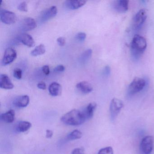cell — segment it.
Wrapping results in <instances>:
<instances>
[{
	"mask_svg": "<svg viewBox=\"0 0 154 154\" xmlns=\"http://www.w3.org/2000/svg\"><path fill=\"white\" fill-rule=\"evenodd\" d=\"M146 38L139 35H134L131 43V53L132 57L137 60L141 56L146 48Z\"/></svg>",
	"mask_w": 154,
	"mask_h": 154,
	"instance_id": "6da1fadb",
	"label": "cell"
},
{
	"mask_svg": "<svg viewBox=\"0 0 154 154\" xmlns=\"http://www.w3.org/2000/svg\"><path fill=\"white\" fill-rule=\"evenodd\" d=\"M61 120L66 125L75 126L83 124L86 119L83 112L73 109L62 116Z\"/></svg>",
	"mask_w": 154,
	"mask_h": 154,
	"instance_id": "7a4b0ae2",
	"label": "cell"
},
{
	"mask_svg": "<svg viewBox=\"0 0 154 154\" xmlns=\"http://www.w3.org/2000/svg\"><path fill=\"white\" fill-rule=\"evenodd\" d=\"M146 85L145 79L140 77H135L129 85L128 90V95H134L142 91Z\"/></svg>",
	"mask_w": 154,
	"mask_h": 154,
	"instance_id": "3957f363",
	"label": "cell"
},
{
	"mask_svg": "<svg viewBox=\"0 0 154 154\" xmlns=\"http://www.w3.org/2000/svg\"><path fill=\"white\" fill-rule=\"evenodd\" d=\"M123 107L124 104L121 100L116 98L112 100L109 108L110 114L112 120H115Z\"/></svg>",
	"mask_w": 154,
	"mask_h": 154,
	"instance_id": "277c9868",
	"label": "cell"
},
{
	"mask_svg": "<svg viewBox=\"0 0 154 154\" xmlns=\"http://www.w3.org/2000/svg\"><path fill=\"white\" fill-rule=\"evenodd\" d=\"M154 145V138L151 136L143 138L140 142V148L143 154H150L152 152Z\"/></svg>",
	"mask_w": 154,
	"mask_h": 154,
	"instance_id": "5b68a950",
	"label": "cell"
},
{
	"mask_svg": "<svg viewBox=\"0 0 154 154\" xmlns=\"http://www.w3.org/2000/svg\"><path fill=\"white\" fill-rule=\"evenodd\" d=\"M148 10L146 9H141L135 15L133 19V25L135 29H139L144 24L146 19Z\"/></svg>",
	"mask_w": 154,
	"mask_h": 154,
	"instance_id": "8992f818",
	"label": "cell"
},
{
	"mask_svg": "<svg viewBox=\"0 0 154 154\" xmlns=\"http://www.w3.org/2000/svg\"><path fill=\"white\" fill-rule=\"evenodd\" d=\"M0 18L3 23L8 25L14 24L17 20V17L15 13L6 10H1Z\"/></svg>",
	"mask_w": 154,
	"mask_h": 154,
	"instance_id": "52a82bcc",
	"label": "cell"
},
{
	"mask_svg": "<svg viewBox=\"0 0 154 154\" xmlns=\"http://www.w3.org/2000/svg\"><path fill=\"white\" fill-rule=\"evenodd\" d=\"M17 53L12 48H8L5 50L4 56L2 61V66H6L12 63L17 58Z\"/></svg>",
	"mask_w": 154,
	"mask_h": 154,
	"instance_id": "ba28073f",
	"label": "cell"
},
{
	"mask_svg": "<svg viewBox=\"0 0 154 154\" xmlns=\"http://www.w3.org/2000/svg\"><path fill=\"white\" fill-rule=\"evenodd\" d=\"M57 8L56 6H52L41 12L39 15V20L40 22H45L54 17L57 14Z\"/></svg>",
	"mask_w": 154,
	"mask_h": 154,
	"instance_id": "9c48e42d",
	"label": "cell"
},
{
	"mask_svg": "<svg viewBox=\"0 0 154 154\" xmlns=\"http://www.w3.org/2000/svg\"><path fill=\"white\" fill-rule=\"evenodd\" d=\"M112 8L113 9L119 12L123 13L126 12L128 9L129 1L128 0H117L112 2Z\"/></svg>",
	"mask_w": 154,
	"mask_h": 154,
	"instance_id": "30bf717a",
	"label": "cell"
},
{
	"mask_svg": "<svg viewBox=\"0 0 154 154\" xmlns=\"http://www.w3.org/2000/svg\"><path fill=\"white\" fill-rule=\"evenodd\" d=\"M17 39L28 47H33L35 45L34 38L30 35L27 33H22L19 35L17 37Z\"/></svg>",
	"mask_w": 154,
	"mask_h": 154,
	"instance_id": "8fae6325",
	"label": "cell"
},
{
	"mask_svg": "<svg viewBox=\"0 0 154 154\" xmlns=\"http://www.w3.org/2000/svg\"><path fill=\"white\" fill-rule=\"evenodd\" d=\"M36 27V22L34 19L31 17H26L22 21L20 29L23 31H28L34 29Z\"/></svg>",
	"mask_w": 154,
	"mask_h": 154,
	"instance_id": "7c38bea8",
	"label": "cell"
},
{
	"mask_svg": "<svg viewBox=\"0 0 154 154\" xmlns=\"http://www.w3.org/2000/svg\"><path fill=\"white\" fill-rule=\"evenodd\" d=\"M13 84L9 76L2 74L0 75V87L5 90H11L14 88Z\"/></svg>",
	"mask_w": 154,
	"mask_h": 154,
	"instance_id": "4fadbf2b",
	"label": "cell"
},
{
	"mask_svg": "<svg viewBox=\"0 0 154 154\" xmlns=\"http://www.w3.org/2000/svg\"><path fill=\"white\" fill-rule=\"evenodd\" d=\"M29 103V97L28 95H24L17 97L13 101L14 106L19 108H25L28 106Z\"/></svg>",
	"mask_w": 154,
	"mask_h": 154,
	"instance_id": "5bb4252c",
	"label": "cell"
},
{
	"mask_svg": "<svg viewBox=\"0 0 154 154\" xmlns=\"http://www.w3.org/2000/svg\"><path fill=\"white\" fill-rule=\"evenodd\" d=\"M86 1H66L65 2L64 6L66 8L70 10H75L82 7L86 3Z\"/></svg>",
	"mask_w": 154,
	"mask_h": 154,
	"instance_id": "9a60e30c",
	"label": "cell"
},
{
	"mask_svg": "<svg viewBox=\"0 0 154 154\" xmlns=\"http://www.w3.org/2000/svg\"><path fill=\"white\" fill-rule=\"evenodd\" d=\"M76 88L82 93L87 94L93 91V87L91 84L85 81L78 83L76 86Z\"/></svg>",
	"mask_w": 154,
	"mask_h": 154,
	"instance_id": "2e32d148",
	"label": "cell"
},
{
	"mask_svg": "<svg viewBox=\"0 0 154 154\" xmlns=\"http://www.w3.org/2000/svg\"><path fill=\"white\" fill-rule=\"evenodd\" d=\"M48 91L52 96H58L62 93V86L58 83L54 82L49 85Z\"/></svg>",
	"mask_w": 154,
	"mask_h": 154,
	"instance_id": "e0dca14e",
	"label": "cell"
},
{
	"mask_svg": "<svg viewBox=\"0 0 154 154\" xmlns=\"http://www.w3.org/2000/svg\"><path fill=\"white\" fill-rule=\"evenodd\" d=\"M15 118V112L14 110L11 109L1 115V119L6 123H12Z\"/></svg>",
	"mask_w": 154,
	"mask_h": 154,
	"instance_id": "ac0fdd59",
	"label": "cell"
},
{
	"mask_svg": "<svg viewBox=\"0 0 154 154\" xmlns=\"http://www.w3.org/2000/svg\"><path fill=\"white\" fill-rule=\"evenodd\" d=\"M96 107H97V104L94 102L91 103L87 105V107L83 111L86 120L90 119L92 118Z\"/></svg>",
	"mask_w": 154,
	"mask_h": 154,
	"instance_id": "d6986e66",
	"label": "cell"
},
{
	"mask_svg": "<svg viewBox=\"0 0 154 154\" xmlns=\"http://www.w3.org/2000/svg\"><path fill=\"white\" fill-rule=\"evenodd\" d=\"M92 54V50L88 49L83 52L79 57V62L82 64H86L91 59Z\"/></svg>",
	"mask_w": 154,
	"mask_h": 154,
	"instance_id": "ffe728a7",
	"label": "cell"
},
{
	"mask_svg": "<svg viewBox=\"0 0 154 154\" xmlns=\"http://www.w3.org/2000/svg\"><path fill=\"white\" fill-rule=\"evenodd\" d=\"M31 126L32 124L29 122L20 121L18 124L17 129L20 132H26L30 129Z\"/></svg>",
	"mask_w": 154,
	"mask_h": 154,
	"instance_id": "44dd1931",
	"label": "cell"
},
{
	"mask_svg": "<svg viewBox=\"0 0 154 154\" xmlns=\"http://www.w3.org/2000/svg\"><path fill=\"white\" fill-rule=\"evenodd\" d=\"M46 52L45 47L43 44L36 47L31 52V55L33 56H38L45 54Z\"/></svg>",
	"mask_w": 154,
	"mask_h": 154,
	"instance_id": "7402d4cb",
	"label": "cell"
},
{
	"mask_svg": "<svg viewBox=\"0 0 154 154\" xmlns=\"http://www.w3.org/2000/svg\"><path fill=\"white\" fill-rule=\"evenodd\" d=\"M82 136V133L78 130H75L71 132L67 135L66 138L68 140H73L81 138Z\"/></svg>",
	"mask_w": 154,
	"mask_h": 154,
	"instance_id": "603a6c76",
	"label": "cell"
},
{
	"mask_svg": "<svg viewBox=\"0 0 154 154\" xmlns=\"http://www.w3.org/2000/svg\"><path fill=\"white\" fill-rule=\"evenodd\" d=\"M98 154H113V150L111 147H106L100 149Z\"/></svg>",
	"mask_w": 154,
	"mask_h": 154,
	"instance_id": "cb8c5ba5",
	"label": "cell"
},
{
	"mask_svg": "<svg viewBox=\"0 0 154 154\" xmlns=\"http://www.w3.org/2000/svg\"><path fill=\"white\" fill-rule=\"evenodd\" d=\"M86 34L83 32H79L77 33L75 35V39L80 42H83L85 40L86 38Z\"/></svg>",
	"mask_w": 154,
	"mask_h": 154,
	"instance_id": "d4e9b609",
	"label": "cell"
},
{
	"mask_svg": "<svg viewBox=\"0 0 154 154\" xmlns=\"http://www.w3.org/2000/svg\"><path fill=\"white\" fill-rule=\"evenodd\" d=\"M13 75L17 79H21L22 76V71L20 68H16L13 72Z\"/></svg>",
	"mask_w": 154,
	"mask_h": 154,
	"instance_id": "484cf974",
	"label": "cell"
},
{
	"mask_svg": "<svg viewBox=\"0 0 154 154\" xmlns=\"http://www.w3.org/2000/svg\"><path fill=\"white\" fill-rule=\"evenodd\" d=\"M18 9L20 11L27 12L28 11V7L26 2H23L20 3V5L18 6Z\"/></svg>",
	"mask_w": 154,
	"mask_h": 154,
	"instance_id": "4316f807",
	"label": "cell"
},
{
	"mask_svg": "<svg viewBox=\"0 0 154 154\" xmlns=\"http://www.w3.org/2000/svg\"><path fill=\"white\" fill-rule=\"evenodd\" d=\"M111 72V68L109 66H107L103 68V76H109Z\"/></svg>",
	"mask_w": 154,
	"mask_h": 154,
	"instance_id": "83f0119b",
	"label": "cell"
},
{
	"mask_svg": "<svg viewBox=\"0 0 154 154\" xmlns=\"http://www.w3.org/2000/svg\"><path fill=\"white\" fill-rule=\"evenodd\" d=\"M65 70V68L64 66L62 65H59L57 66L54 69V71L55 72H64Z\"/></svg>",
	"mask_w": 154,
	"mask_h": 154,
	"instance_id": "f1b7e54d",
	"label": "cell"
},
{
	"mask_svg": "<svg viewBox=\"0 0 154 154\" xmlns=\"http://www.w3.org/2000/svg\"><path fill=\"white\" fill-rule=\"evenodd\" d=\"M72 154H84V149L83 148H77L73 149Z\"/></svg>",
	"mask_w": 154,
	"mask_h": 154,
	"instance_id": "f546056e",
	"label": "cell"
},
{
	"mask_svg": "<svg viewBox=\"0 0 154 154\" xmlns=\"http://www.w3.org/2000/svg\"><path fill=\"white\" fill-rule=\"evenodd\" d=\"M57 42L58 45L60 46L63 47L64 46L66 43V39L64 37H61L58 38L57 39Z\"/></svg>",
	"mask_w": 154,
	"mask_h": 154,
	"instance_id": "4dcf8cb0",
	"label": "cell"
},
{
	"mask_svg": "<svg viewBox=\"0 0 154 154\" xmlns=\"http://www.w3.org/2000/svg\"><path fill=\"white\" fill-rule=\"evenodd\" d=\"M42 72L45 75H48L50 73V68L48 65H45L42 68Z\"/></svg>",
	"mask_w": 154,
	"mask_h": 154,
	"instance_id": "1f68e13d",
	"label": "cell"
},
{
	"mask_svg": "<svg viewBox=\"0 0 154 154\" xmlns=\"http://www.w3.org/2000/svg\"><path fill=\"white\" fill-rule=\"evenodd\" d=\"M37 87L38 89L45 90L46 89V85L44 82H40L38 84Z\"/></svg>",
	"mask_w": 154,
	"mask_h": 154,
	"instance_id": "d6a6232c",
	"label": "cell"
},
{
	"mask_svg": "<svg viewBox=\"0 0 154 154\" xmlns=\"http://www.w3.org/2000/svg\"><path fill=\"white\" fill-rule=\"evenodd\" d=\"M53 131L51 130L48 129L46 130V136L47 138H51L53 136Z\"/></svg>",
	"mask_w": 154,
	"mask_h": 154,
	"instance_id": "836d02e7",
	"label": "cell"
}]
</instances>
